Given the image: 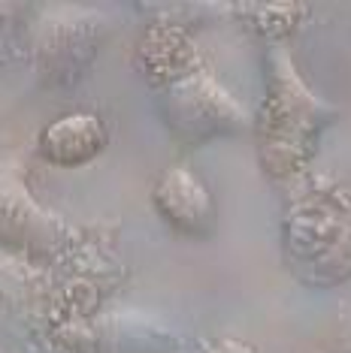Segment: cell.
I'll list each match as a JSON object with an SVG mask.
<instances>
[{
	"label": "cell",
	"mask_w": 351,
	"mask_h": 353,
	"mask_svg": "<svg viewBox=\"0 0 351 353\" xmlns=\"http://www.w3.org/2000/svg\"><path fill=\"white\" fill-rule=\"evenodd\" d=\"M133 63L151 91L158 118L179 145L200 148L252 130V112L227 91L215 67L197 49L191 30L149 21Z\"/></svg>",
	"instance_id": "1"
},
{
	"label": "cell",
	"mask_w": 351,
	"mask_h": 353,
	"mask_svg": "<svg viewBox=\"0 0 351 353\" xmlns=\"http://www.w3.org/2000/svg\"><path fill=\"white\" fill-rule=\"evenodd\" d=\"M339 118V109L327 103L303 79L294 54L285 43L263 52V97L252 115L254 151L260 172L273 184H285L312 172L324 133Z\"/></svg>",
	"instance_id": "2"
},
{
	"label": "cell",
	"mask_w": 351,
	"mask_h": 353,
	"mask_svg": "<svg viewBox=\"0 0 351 353\" xmlns=\"http://www.w3.org/2000/svg\"><path fill=\"white\" fill-rule=\"evenodd\" d=\"M282 260L309 290H333L351 281V190L333 175L306 172L285 184Z\"/></svg>",
	"instance_id": "3"
},
{
	"label": "cell",
	"mask_w": 351,
	"mask_h": 353,
	"mask_svg": "<svg viewBox=\"0 0 351 353\" xmlns=\"http://www.w3.org/2000/svg\"><path fill=\"white\" fill-rule=\"evenodd\" d=\"M113 34L106 12L91 6H46L30 25V61L46 91H76Z\"/></svg>",
	"instance_id": "4"
},
{
	"label": "cell",
	"mask_w": 351,
	"mask_h": 353,
	"mask_svg": "<svg viewBox=\"0 0 351 353\" xmlns=\"http://www.w3.org/2000/svg\"><path fill=\"white\" fill-rule=\"evenodd\" d=\"M85 236L88 230L73 227L34 196L19 157L0 160V251L28 256L52 272Z\"/></svg>",
	"instance_id": "5"
},
{
	"label": "cell",
	"mask_w": 351,
	"mask_h": 353,
	"mask_svg": "<svg viewBox=\"0 0 351 353\" xmlns=\"http://www.w3.org/2000/svg\"><path fill=\"white\" fill-rule=\"evenodd\" d=\"M212 341L140 308H100L67 320L55 335V353H209Z\"/></svg>",
	"instance_id": "6"
},
{
	"label": "cell",
	"mask_w": 351,
	"mask_h": 353,
	"mask_svg": "<svg viewBox=\"0 0 351 353\" xmlns=\"http://www.w3.org/2000/svg\"><path fill=\"white\" fill-rule=\"evenodd\" d=\"M61 323L52 272L28 256L0 251V341L19 353H55Z\"/></svg>",
	"instance_id": "7"
},
{
	"label": "cell",
	"mask_w": 351,
	"mask_h": 353,
	"mask_svg": "<svg viewBox=\"0 0 351 353\" xmlns=\"http://www.w3.org/2000/svg\"><path fill=\"white\" fill-rule=\"evenodd\" d=\"M151 205L173 232L185 239H209L218 230V212L209 184L191 166H170L151 184Z\"/></svg>",
	"instance_id": "8"
},
{
	"label": "cell",
	"mask_w": 351,
	"mask_h": 353,
	"mask_svg": "<svg viewBox=\"0 0 351 353\" xmlns=\"http://www.w3.org/2000/svg\"><path fill=\"white\" fill-rule=\"evenodd\" d=\"M109 145V130L97 112L76 109L39 130L37 151L58 170H79L97 160Z\"/></svg>",
	"instance_id": "9"
},
{
	"label": "cell",
	"mask_w": 351,
	"mask_h": 353,
	"mask_svg": "<svg viewBox=\"0 0 351 353\" xmlns=\"http://www.w3.org/2000/svg\"><path fill=\"white\" fill-rule=\"evenodd\" d=\"M227 15H234L239 28L252 30L254 37L267 39V46L285 43L306 25L312 10L303 3H282V6H227Z\"/></svg>",
	"instance_id": "10"
},
{
	"label": "cell",
	"mask_w": 351,
	"mask_h": 353,
	"mask_svg": "<svg viewBox=\"0 0 351 353\" xmlns=\"http://www.w3.org/2000/svg\"><path fill=\"white\" fill-rule=\"evenodd\" d=\"M333 344H336L339 353H351V308L345 311V317L339 320L336 326V339H333Z\"/></svg>",
	"instance_id": "11"
},
{
	"label": "cell",
	"mask_w": 351,
	"mask_h": 353,
	"mask_svg": "<svg viewBox=\"0 0 351 353\" xmlns=\"http://www.w3.org/2000/svg\"><path fill=\"white\" fill-rule=\"evenodd\" d=\"M209 353H258L252 347V344H245V341H236V339H225V341H218V344H212V350Z\"/></svg>",
	"instance_id": "12"
}]
</instances>
